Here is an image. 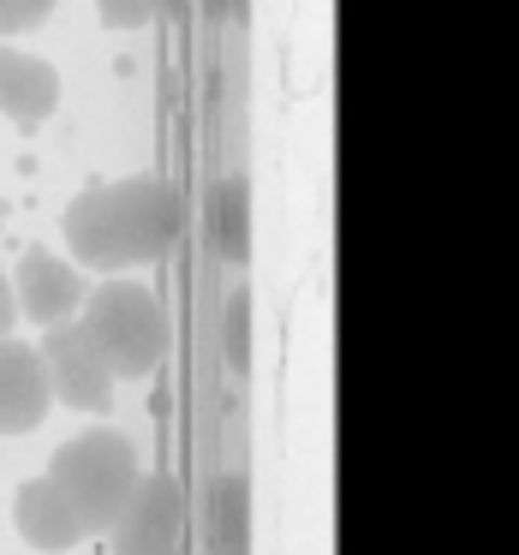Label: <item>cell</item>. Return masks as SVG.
Instances as JSON below:
<instances>
[{"label": "cell", "mask_w": 519, "mask_h": 555, "mask_svg": "<svg viewBox=\"0 0 519 555\" xmlns=\"http://www.w3.org/2000/svg\"><path fill=\"white\" fill-rule=\"evenodd\" d=\"M78 328L102 352L114 383L150 376L161 364V352H168V311H161V299L144 281L102 275V287H90L85 305H78Z\"/></svg>", "instance_id": "cell-1"}, {"label": "cell", "mask_w": 519, "mask_h": 555, "mask_svg": "<svg viewBox=\"0 0 519 555\" xmlns=\"http://www.w3.org/2000/svg\"><path fill=\"white\" fill-rule=\"evenodd\" d=\"M49 478L61 483V495L73 502L85 538H96V531L114 526V514H120L126 495H132L138 448H132V436H120V430H85L54 454Z\"/></svg>", "instance_id": "cell-2"}, {"label": "cell", "mask_w": 519, "mask_h": 555, "mask_svg": "<svg viewBox=\"0 0 519 555\" xmlns=\"http://www.w3.org/2000/svg\"><path fill=\"white\" fill-rule=\"evenodd\" d=\"M108 221L120 233L126 263H156L185 233V197L156 173H132V180L108 185Z\"/></svg>", "instance_id": "cell-3"}, {"label": "cell", "mask_w": 519, "mask_h": 555, "mask_svg": "<svg viewBox=\"0 0 519 555\" xmlns=\"http://www.w3.org/2000/svg\"><path fill=\"white\" fill-rule=\"evenodd\" d=\"M108 538H114V555H180V538H185L180 483L168 472H156V478L138 472V483L126 495V507L114 514Z\"/></svg>", "instance_id": "cell-4"}, {"label": "cell", "mask_w": 519, "mask_h": 555, "mask_svg": "<svg viewBox=\"0 0 519 555\" xmlns=\"http://www.w3.org/2000/svg\"><path fill=\"white\" fill-rule=\"evenodd\" d=\"M37 352H42V371H49V388H54V400H61V406L108 412L114 376H108V364H102V352L90 347V335L78 328V317H61V323L42 328Z\"/></svg>", "instance_id": "cell-5"}, {"label": "cell", "mask_w": 519, "mask_h": 555, "mask_svg": "<svg viewBox=\"0 0 519 555\" xmlns=\"http://www.w3.org/2000/svg\"><path fill=\"white\" fill-rule=\"evenodd\" d=\"M54 406L49 371H42V352L25 340L0 335V436H30Z\"/></svg>", "instance_id": "cell-6"}, {"label": "cell", "mask_w": 519, "mask_h": 555, "mask_svg": "<svg viewBox=\"0 0 519 555\" xmlns=\"http://www.w3.org/2000/svg\"><path fill=\"white\" fill-rule=\"evenodd\" d=\"M90 281L78 263H61L54 251H25L18 257V275H13V299H18V317L30 323H61V317H78Z\"/></svg>", "instance_id": "cell-7"}, {"label": "cell", "mask_w": 519, "mask_h": 555, "mask_svg": "<svg viewBox=\"0 0 519 555\" xmlns=\"http://www.w3.org/2000/svg\"><path fill=\"white\" fill-rule=\"evenodd\" d=\"M66 251L78 257V269H96V275H120L126 251H120V233L108 221V185H85L66 209Z\"/></svg>", "instance_id": "cell-8"}, {"label": "cell", "mask_w": 519, "mask_h": 555, "mask_svg": "<svg viewBox=\"0 0 519 555\" xmlns=\"http://www.w3.org/2000/svg\"><path fill=\"white\" fill-rule=\"evenodd\" d=\"M54 102H61V78H54V66L0 42V114H7L13 126H42L54 114Z\"/></svg>", "instance_id": "cell-9"}, {"label": "cell", "mask_w": 519, "mask_h": 555, "mask_svg": "<svg viewBox=\"0 0 519 555\" xmlns=\"http://www.w3.org/2000/svg\"><path fill=\"white\" fill-rule=\"evenodd\" d=\"M13 519H18V531H25L30 550L61 555V550H73V543H85V526H78L73 502L61 495L54 478H30L25 490H18V502H13Z\"/></svg>", "instance_id": "cell-10"}, {"label": "cell", "mask_w": 519, "mask_h": 555, "mask_svg": "<svg viewBox=\"0 0 519 555\" xmlns=\"http://www.w3.org/2000/svg\"><path fill=\"white\" fill-rule=\"evenodd\" d=\"M54 13V0H0V42L18 37V30H37Z\"/></svg>", "instance_id": "cell-11"}, {"label": "cell", "mask_w": 519, "mask_h": 555, "mask_svg": "<svg viewBox=\"0 0 519 555\" xmlns=\"http://www.w3.org/2000/svg\"><path fill=\"white\" fill-rule=\"evenodd\" d=\"M96 13H102V25H114V30H138V25L156 18V0H96Z\"/></svg>", "instance_id": "cell-12"}, {"label": "cell", "mask_w": 519, "mask_h": 555, "mask_svg": "<svg viewBox=\"0 0 519 555\" xmlns=\"http://www.w3.org/2000/svg\"><path fill=\"white\" fill-rule=\"evenodd\" d=\"M18 323V299H13V281H7V269H0V335H13Z\"/></svg>", "instance_id": "cell-13"}]
</instances>
